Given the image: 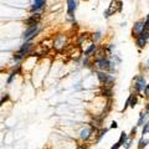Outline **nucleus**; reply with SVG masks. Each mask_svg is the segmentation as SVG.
<instances>
[{"instance_id":"22","label":"nucleus","mask_w":149,"mask_h":149,"mask_svg":"<svg viewBox=\"0 0 149 149\" xmlns=\"http://www.w3.org/2000/svg\"><path fill=\"white\" fill-rule=\"evenodd\" d=\"M128 139H129V137H128V134L126 133V132H122V133H121V137H119V140H118V142L121 143L122 146H124V144L127 143V140H128Z\"/></svg>"},{"instance_id":"17","label":"nucleus","mask_w":149,"mask_h":149,"mask_svg":"<svg viewBox=\"0 0 149 149\" xmlns=\"http://www.w3.org/2000/svg\"><path fill=\"white\" fill-rule=\"evenodd\" d=\"M147 42L148 41L142 39V37H135V45H137V47L138 49H144L147 46Z\"/></svg>"},{"instance_id":"18","label":"nucleus","mask_w":149,"mask_h":149,"mask_svg":"<svg viewBox=\"0 0 149 149\" xmlns=\"http://www.w3.org/2000/svg\"><path fill=\"white\" fill-rule=\"evenodd\" d=\"M148 143H149V139H146L144 138V135H143L142 138L139 139V142H138V149H144L148 146Z\"/></svg>"},{"instance_id":"20","label":"nucleus","mask_w":149,"mask_h":149,"mask_svg":"<svg viewBox=\"0 0 149 149\" xmlns=\"http://www.w3.org/2000/svg\"><path fill=\"white\" fill-rule=\"evenodd\" d=\"M107 132H108V128H101V129H99L98 132H97V142H99V140H101L103 137L106 135V133Z\"/></svg>"},{"instance_id":"9","label":"nucleus","mask_w":149,"mask_h":149,"mask_svg":"<svg viewBox=\"0 0 149 149\" xmlns=\"http://www.w3.org/2000/svg\"><path fill=\"white\" fill-rule=\"evenodd\" d=\"M66 5H67V18L71 21H74V12L77 10L78 6V0H67L66 1Z\"/></svg>"},{"instance_id":"12","label":"nucleus","mask_w":149,"mask_h":149,"mask_svg":"<svg viewBox=\"0 0 149 149\" xmlns=\"http://www.w3.org/2000/svg\"><path fill=\"white\" fill-rule=\"evenodd\" d=\"M93 129L92 128H85V129H82L81 132H80V138H81V140H83V142H87L88 139H91L92 138V135H93Z\"/></svg>"},{"instance_id":"31","label":"nucleus","mask_w":149,"mask_h":149,"mask_svg":"<svg viewBox=\"0 0 149 149\" xmlns=\"http://www.w3.org/2000/svg\"><path fill=\"white\" fill-rule=\"evenodd\" d=\"M146 112L149 114V103H147V105H146Z\"/></svg>"},{"instance_id":"4","label":"nucleus","mask_w":149,"mask_h":149,"mask_svg":"<svg viewBox=\"0 0 149 149\" xmlns=\"http://www.w3.org/2000/svg\"><path fill=\"white\" fill-rule=\"evenodd\" d=\"M122 9H123L122 0H112L108 9L103 12V15H105V18H109L111 15H114L116 12H121Z\"/></svg>"},{"instance_id":"10","label":"nucleus","mask_w":149,"mask_h":149,"mask_svg":"<svg viewBox=\"0 0 149 149\" xmlns=\"http://www.w3.org/2000/svg\"><path fill=\"white\" fill-rule=\"evenodd\" d=\"M47 0H34V3L30 6V11L31 12H40L46 8Z\"/></svg>"},{"instance_id":"3","label":"nucleus","mask_w":149,"mask_h":149,"mask_svg":"<svg viewBox=\"0 0 149 149\" xmlns=\"http://www.w3.org/2000/svg\"><path fill=\"white\" fill-rule=\"evenodd\" d=\"M96 74H97V78L99 81V83L105 87H113L114 85V77L112 76L111 73L106 72V71H99V70H96Z\"/></svg>"},{"instance_id":"8","label":"nucleus","mask_w":149,"mask_h":149,"mask_svg":"<svg viewBox=\"0 0 149 149\" xmlns=\"http://www.w3.org/2000/svg\"><path fill=\"white\" fill-rule=\"evenodd\" d=\"M146 86H147L146 77L142 76V74L137 76L134 80H133V87H134V92H135V93L143 92V90H144V87H146Z\"/></svg>"},{"instance_id":"15","label":"nucleus","mask_w":149,"mask_h":149,"mask_svg":"<svg viewBox=\"0 0 149 149\" xmlns=\"http://www.w3.org/2000/svg\"><path fill=\"white\" fill-rule=\"evenodd\" d=\"M129 107H132V108H134V107L138 105V93H132L129 94Z\"/></svg>"},{"instance_id":"33","label":"nucleus","mask_w":149,"mask_h":149,"mask_svg":"<svg viewBox=\"0 0 149 149\" xmlns=\"http://www.w3.org/2000/svg\"><path fill=\"white\" fill-rule=\"evenodd\" d=\"M83 1H88V0H83Z\"/></svg>"},{"instance_id":"26","label":"nucleus","mask_w":149,"mask_h":149,"mask_svg":"<svg viewBox=\"0 0 149 149\" xmlns=\"http://www.w3.org/2000/svg\"><path fill=\"white\" fill-rule=\"evenodd\" d=\"M144 30L149 31V14L146 16V20H144Z\"/></svg>"},{"instance_id":"5","label":"nucleus","mask_w":149,"mask_h":149,"mask_svg":"<svg viewBox=\"0 0 149 149\" xmlns=\"http://www.w3.org/2000/svg\"><path fill=\"white\" fill-rule=\"evenodd\" d=\"M39 32H40V24L35 25V26H31V27H26V30L21 35V39L24 41H32L39 35Z\"/></svg>"},{"instance_id":"21","label":"nucleus","mask_w":149,"mask_h":149,"mask_svg":"<svg viewBox=\"0 0 149 149\" xmlns=\"http://www.w3.org/2000/svg\"><path fill=\"white\" fill-rule=\"evenodd\" d=\"M91 39H92L93 42H96V44H97L98 41L102 39V32H101V31H96V32H93L92 36H91Z\"/></svg>"},{"instance_id":"6","label":"nucleus","mask_w":149,"mask_h":149,"mask_svg":"<svg viewBox=\"0 0 149 149\" xmlns=\"http://www.w3.org/2000/svg\"><path fill=\"white\" fill-rule=\"evenodd\" d=\"M92 66H94L96 70H99V71L108 72L111 70V60L108 59V57H103V59H99V60H94Z\"/></svg>"},{"instance_id":"2","label":"nucleus","mask_w":149,"mask_h":149,"mask_svg":"<svg viewBox=\"0 0 149 149\" xmlns=\"http://www.w3.org/2000/svg\"><path fill=\"white\" fill-rule=\"evenodd\" d=\"M68 45V39L66 34H57L55 37L52 39V49H55L56 51H62L67 47Z\"/></svg>"},{"instance_id":"13","label":"nucleus","mask_w":149,"mask_h":149,"mask_svg":"<svg viewBox=\"0 0 149 149\" xmlns=\"http://www.w3.org/2000/svg\"><path fill=\"white\" fill-rule=\"evenodd\" d=\"M97 47H98V45L96 42H91L88 46H87V49L83 51V56H91V57H92V55L94 53V51L97 50Z\"/></svg>"},{"instance_id":"25","label":"nucleus","mask_w":149,"mask_h":149,"mask_svg":"<svg viewBox=\"0 0 149 149\" xmlns=\"http://www.w3.org/2000/svg\"><path fill=\"white\" fill-rule=\"evenodd\" d=\"M143 96L146 97V98H148L149 99V83H147V86L144 87V90H143Z\"/></svg>"},{"instance_id":"29","label":"nucleus","mask_w":149,"mask_h":149,"mask_svg":"<svg viewBox=\"0 0 149 149\" xmlns=\"http://www.w3.org/2000/svg\"><path fill=\"white\" fill-rule=\"evenodd\" d=\"M121 147H122V144H121V143H119V142H117V143H116V144H114V146H113V147H112L111 149H119V148H121Z\"/></svg>"},{"instance_id":"32","label":"nucleus","mask_w":149,"mask_h":149,"mask_svg":"<svg viewBox=\"0 0 149 149\" xmlns=\"http://www.w3.org/2000/svg\"><path fill=\"white\" fill-rule=\"evenodd\" d=\"M147 68H149V60L147 61Z\"/></svg>"},{"instance_id":"1","label":"nucleus","mask_w":149,"mask_h":149,"mask_svg":"<svg viewBox=\"0 0 149 149\" xmlns=\"http://www.w3.org/2000/svg\"><path fill=\"white\" fill-rule=\"evenodd\" d=\"M35 46H36V45L32 42V41H25L21 46H20V49L18 50V51L14 52V55H12V60H14L15 62L25 60L27 56H30L32 53Z\"/></svg>"},{"instance_id":"27","label":"nucleus","mask_w":149,"mask_h":149,"mask_svg":"<svg viewBox=\"0 0 149 149\" xmlns=\"http://www.w3.org/2000/svg\"><path fill=\"white\" fill-rule=\"evenodd\" d=\"M135 134H137V127H134V128H132V132H131V134H129V135H128V137H129V138H131V139H133V138H134V137H135Z\"/></svg>"},{"instance_id":"14","label":"nucleus","mask_w":149,"mask_h":149,"mask_svg":"<svg viewBox=\"0 0 149 149\" xmlns=\"http://www.w3.org/2000/svg\"><path fill=\"white\" fill-rule=\"evenodd\" d=\"M101 96H103L105 98H112V96H113V88L112 87H102L101 90Z\"/></svg>"},{"instance_id":"19","label":"nucleus","mask_w":149,"mask_h":149,"mask_svg":"<svg viewBox=\"0 0 149 149\" xmlns=\"http://www.w3.org/2000/svg\"><path fill=\"white\" fill-rule=\"evenodd\" d=\"M82 65H83L85 67H91V66L93 65V60L91 59V56H85V59L82 60Z\"/></svg>"},{"instance_id":"16","label":"nucleus","mask_w":149,"mask_h":149,"mask_svg":"<svg viewBox=\"0 0 149 149\" xmlns=\"http://www.w3.org/2000/svg\"><path fill=\"white\" fill-rule=\"evenodd\" d=\"M147 119H148V113L146 111L144 112H142L140 113V116H139V121H138V124H137V127H142L144 123L147 122Z\"/></svg>"},{"instance_id":"7","label":"nucleus","mask_w":149,"mask_h":149,"mask_svg":"<svg viewBox=\"0 0 149 149\" xmlns=\"http://www.w3.org/2000/svg\"><path fill=\"white\" fill-rule=\"evenodd\" d=\"M41 19H42V14L41 12H31V15L25 20L24 24L26 27H31V26H35V25L40 24Z\"/></svg>"},{"instance_id":"28","label":"nucleus","mask_w":149,"mask_h":149,"mask_svg":"<svg viewBox=\"0 0 149 149\" xmlns=\"http://www.w3.org/2000/svg\"><path fill=\"white\" fill-rule=\"evenodd\" d=\"M8 99H9V94H5V96H3L1 101H0V106H3V103H4V102H6Z\"/></svg>"},{"instance_id":"30","label":"nucleus","mask_w":149,"mask_h":149,"mask_svg":"<svg viewBox=\"0 0 149 149\" xmlns=\"http://www.w3.org/2000/svg\"><path fill=\"white\" fill-rule=\"evenodd\" d=\"M117 127H118L117 122H112V126H111V128H117Z\"/></svg>"},{"instance_id":"11","label":"nucleus","mask_w":149,"mask_h":149,"mask_svg":"<svg viewBox=\"0 0 149 149\" xmlns=\"http://www.w3.org/2000/svg\"><path fill=\"white\" fill-rule=\"evenodd\" d=\"M144 30V21L143 20H138V21H135L134 25H133V27H132V36L134 37H138L139 34Z\"/></svg>"},{"instance_id":"23","label":"nucleus","mask_w":149,"mask_h":149,"mask_svg":"<svg viewBox=\"0 0 149 149\" xmlns=\"http://www.w3.org/2000/svg\"><path fill=\"white\" fill-rule=\"evenodd\" d=\"M138 37H142V39H144V40H149V31L148 30H143L142 32L139 34V36Z\"/></svg>"},{"instance_id":"24","label":"nucleus","mask_w":149,"mask_h":149,"mask_svg":"<svg viewBox=\"0 0 149 149\" xmlns=\"http://www.w3.org/2000/svg\"><path fill=\"white\" fill-rule=\"evenodd\" d=\"M143 126H144V127H143V129H142V134H143V135H146V134L149 133V123L146 122V123L143 124Z\"/></svg>"}]
</instances>
